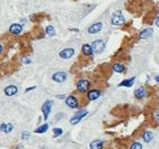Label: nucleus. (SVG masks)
<instances>
[{
  "label": "nucleus",
  "mask_w": 159,
  "mask_h": 149,
  "mask_svg": "<svg viewBox=\"0 0 159 149\" xmlns=\"http://www.w3.org/2000/svg\"><path fill=\"white\" fill-rule=\"evenodd\" d=\"M100 96V91L98 90H91L88 92V95H87V97H88L89 100H94L99 98Z\"/></svg>",
  "instance_id": "nucleus-14"
},
{
  "label": "nucleus",
  "mask_w": 159,
  "mask_h": 149,
  "mask_svg": "<svg viewBox=\"0 0 159 149\" xmlns=\"http://www.w3.org/2000/svg\"><path fill=\"white\" fill-rule=\"evenodd\" d=\"M91 47H92V50H93V52L94 54H100L104 50L105 43H104L103 40L97 39V40H94V42H93Z\"/></svg>",
  "instance_id": "nucleus-3"
},
{
  "label": "nucleus",
  "mask_w": 159,
  "mask_h": 149,
  "mask_svg": "<svg viewBox=\"0 0 159 149\" xmlns=\"http://www.w3.org/2000/svg\"><path fill=\"white\" fill-rule=\"evenodd\" d=\"M75 54L74 49H71V48H67V49H64L59 53V56L63 58V59H69L71 56H73V54Z\"/></svg>",
  "instance_id": "nucleus-6"
},
{
  "label": "nucleus",
  "mask_w": 159,
  "mask_h": 149,
  "mask_svg": "<svg viewBox=\"0 0 159 149\" xmlns=\"http://www.w3.org/2000/svg\"><path fill=\"white\" fill-rule=\"evenodd\" d=\"M154 34V29L153 28H146L139 33V39H148L151 38Z\"/></svg>",
  "instance_id": "nucleus-10"
},
{
  "label": "nucleus",
  "mask_w": 159,
  "mask_h": 149,
  "mask_svg": "<svg viewBox=\"0 0 159 149\" xmlns=\"http://www.w3.org/2000/svg\"><path fill=\"white\" fill-rule=\"evenodd\" d=\"M52 107V101H51V100H49V99L46 100V101H45L44 104L42 105V108H41V110H42L44 120H47L49 114H50V113H51Z\"/></svg>",
  "instance_id": "nucleus-4"
},
{
  "label": "nucleus",
  "mask_w": 159,
  "mask_h": 149,
  "mask_svg": "<svg viewBox=\"0 0 159 149\" xmlns=\"http://www.w3.org/2000/svg\"><path fill=\"white\" fill-rule=\"evenodd\" d=\"M103 147V142L101 140L93 141L90 144V149H102Z\"/></svg>",
  "instance_id": "nucleus-13"
},
{
  "label": "nucleus",
  "mask_w": 159,
  "mask_h": 149,
  "mask_svg": "<svg viewBox=\"0 0 159 149\" xmlns=\"http://www.w3.org/2000/svg\"><path fill=\"white\" fill-rule=\"evenodd\" d=\"M66 103H67V106L70 107V108H72V109L78 107V100L76 99V97H74V96L67 97V99H66Z\"/></svg>",
  "instance_id": "nucleus-8"
},
{
  "label": "nucleus",
  "mask_w": 159,
  "mask_h": 149,
  "mask_svg": "<svg viewBox=\"0 0 159 149\" xmlns=\"http://www.w3.org/2000/svg\"><path fill=\"white\" fill-rule=\"evenodd\" d=\"M87 114H88V112H87L86 110H81V111L77 112V113L75 114L72 117H71V119H70V124L71 125H76V124H78V123L81 121L83 117L86 116Z\"/></svg>",
  "instance_id": "nucleus-2"
},
{
  "label": "nucleus",
  "mask_w": 159,
  "mask_h": 149,
  "mask_svg": "<svg viewBox=\"0 0 159 149\" xmlns=\"http://www.w3.org/2000/svg\"><path fill=\"white\" fill-rule=\"evenodd\" d=\"M156 25H157V27H159V17L156 19Z\"/></svg>",
  "instance_id": "nucleus-30"
},
{
  "label": "nucleus",
  "mask_w": 159,
  "mask_h": 149,
  "mask_svg": "<svg viewBox=\"0 0 159 149\" xmlns=\"http://www.w3.org/2000/svg\"><path fill=\"white\" fill-rule=\"evenodd\" d=\"M156 81L157 83L159 84V74H158V75H157V76L156 77Z\"/></svg>",
  "instance_id": "nucleus-31"
},
{
  "label": "nucleus",
  "mask_w": 159,
  "mask_h": 149,
  "mask_svg": "<svg viewBox=\"0 0 159 149\" xmlns=\"http://www.w3.org/2000/svg\"><path fill=\"white\" fill-rule=\"evenodd\" d=\"M136 80L135 77H132L131 79H127V80H124L122 83H120L119 86H126V87H131L132 85L134 84V82Z\"/></svg>",
  "instance_id": "nucleus-17"
},
{
  "label": "nucleus",
  "mask_w": 159,
  "mask_h": 149,
  "mask_svg": "<svg viewBox=\"0 0 159 149\" xmlns=\"http://www.w3.org/2000/svg\"><path fill=\"white\" fill-rule=\"evenodd\" d=\"M18 91V88L15 86V85H9V86H7L5 89H4V92H5V94L7 96H13L17 93Z\"/></svg>",
  "instance_id": "nucleus-12"
},
{
  "label": "nucleus",
  "mask_w": 159,
  "mask_h": 149,
  "mask_svg": "<svg viewBox=\"0 0 159 149\" xmlns=\"http://www.w3.org/2000/svg\"><path fill=\"white\" fill-rule=\"evenodd\" d=\"M36 88V86H33V87H29V88H27L25 90V92H28V91H30V90H32V89H35Z\"/></svg>",
  "instance_id": "nucleus-28"
},
{
  "label": "nucleus",
  "mask_w": 159,
  "mask_h": 149,
  "mask_svg": "<svg viewBox=\"0 0 159 149\" xmlns=\"http://www.w3.org/2000/svg\"><path fill=\"white\" fill-rule=\"evenodd\" d=\"M102 29V24L101 23H96L92 24L91 27L88 28V33L90 34H96V33H98Z\"/></svg>",
  "instance_id": "nucleus-11"
},
{
  "label": "nucleus",
  "mask_w": 159,
  "mask_h": 149,
  "mask_svg": "<svg viewBox=\"0 0 159 149\" xmlns=\"http://www.w3.org/2000/svg\"><path fill=\"white\" fill-rule=\"evenodd\" d=\"M22 61L24 63V64H30L31 63V59H30L29 57L27 56H24L22 58Z\"/></svg>",
  "instance_id": "nucleus-26"
},
{
  "label": "nucleus",
  "mask_w": 159,
  "mask_h": 149,
  "mask_svg": "<svg viewBox=\"0 0 159 149\" xmlns=\"http://www.w3.org/2000/svg\"><path fill=\"white\" fill-rule=\"evenodd\" d=\"M46 32L48 35L50 36H54L55 35V31H54V28L52 27V25H48L46 27Z\"/></svg>",
  "instance_id": "nucleus-22"
},
{
  "label": "nucleus",
  "mask_w": 159,
  "mask_h": 149,
  "mask_svg": "<svg viewBox=\"0 0 159 149\" xmlns=\"http://www.w3.org/2000/svg\"><path fill=\"white\" fill-rule=\"evenodd\" d=\"M111 24L113 25H121L124 23V17L121 10H117V12H113L111 15Z\"/></svg>",
  "instance_id": "nucleus-1"
},
{
  "label": "nucleus",
  "mask_w": 159,
  "mask_h": 149,
  "mask_svg": "<svg viewBox=\"0 0 159 149\" xmlns=\"http://www.w3.org/2000/svg\"><path fill=\"white\" fill-rule=\"evenodd\" d=\"M30 137V132L29 131H24L22 133V140H27Z\"/></svg>",
  "instance_id": "nucleus-25"
},
{
  "label": "nucleus",
  "mask_w": 159,
  "mask_h": 149,
  "mask_svg": "<svg viewBox=\"0 0 159 149\" xmlns=\"http://www.w3.org/2000/svg\"><path fill=\"white\" fill-rule=\"evenodd\" d=\"M52 131H54V138L60 136L63 133L62 129H59V128H54V129H52Z\"/></svg>",
  "instance_id": "nucleus-23"
},
{
  "label": "nucleus",
  "mask_w": 159,
  "mask_h": 149,
  "mask_svg": "<svg viewBox=\"0 0 159 149\" xmlns=\"http://www.w3.org/2000/svg\"><path fill=\"white\" fill-rule=\"evenodd\" d=\"M156 119L157 122H159V113H157V114H156Z\"/></svg>",
  "instance_id": "nucleus-29"
},
{
  "label": "nucleus",
  "mask_w": 159,
  "mask_h": 149,
  "mask_svg": "<svg viewBox=\"0 0 159 149\" xmlns=\"http://www.w3.org/2000/svg\"><path fill=\"white\" fill-rule=\"evenodd\" d=\"M153 139V134L150 131H145V133L143 134V140L145 143H150Z\"/></svg>",
  "instance_id": "nucleus-20"
},
{
  "label": "nucleus",
  "mask_w": 159,
  "mask_h": 149,
  "mask_svg": "<svg viewBox=\"0 0 159 149\" xmlns=\"http://www.w3.org/2000/svg\"><path fill=\"white\" fill-rule=\"evenodd\" d=\"M22 30V27L19 24H13L10 25V32L13 35H19Z\"/></svg>",
  "instance_id": "nucleus-9"
},
{
  "label": "nucleus",
  "mask_w": 159,
  "mask_h": 149,
  "mask_svg": "<svg viewBox=\"0 0 159 149\" xmlns=\"http://www.w3.org/2000/svg\"><path fill=\"white\" fill-rule=\"evenodd\" d=\"M134 94H135V97L137 99H142V98H144V97H145L146 91H145V89L143 87H139V88L136 89Z\"/></svg>",
  "instance_id": "nucleus-16"
},
{
  "label": "nucleus",
  "mask_w": 159,
  "mask_h": 149,
  "mask_svg": "<svg viewBox=\"0 0 159 149\" xmlns=\"http://www.w3.org/2000/svg\"><path fill=\"white\" fill-rule=\"evenodd\" d=\"M113 69H114L116 72H123L124 70V67L122 64L117 63V64H115L114 66H113Z\"/></svg>",
  "instance_id": "nucleus-21"
},
{
  "label": "nucleus",
  "mask_w": 159,
  "mask_h": 149,
  "mask_svg": "<svg viewBox=\"0 0 159 149\" xmlns=\"http://www.w3.org/2000/svg\"><path fill=\"white\" fill-rule=\"evenodd\" d=\"M82 53L83 54L87 55V56H90V55H92L93 54V50H92V47L88 44H84V45L82 46Z\"/></svg>",
  "instance_id": "nucleus-18"
},
{
  "label": "nucleus",
  "mask_w": 159,
  "mask_h": 149,
  "mask_svg": "<svg viewBox=\"0 0 159 149\" xmlns=\"http://www.w3.org/2000/svg\"><path fill=\"white\" fill-rule=\"evenodd\" d=\"M12 129H13V126L10 124V123H2L1 126H0V129L5 133L10 132L12 130Z\"/></svg>",
  "instance_id": "nucleus-15"
},
{
  "label": "nucleus",
  "mask_w": 159,
  "mask_h": 149,
  "mask_svg": "<svg viewBox=\"0 0 159 149\" xmlns=\"http://www.w3.org/2000/svg\"><path fill=\"white\" fill-rule=\"evenodd\" d=\"M48 129H49V125L48 124H44L42 126L39 127V128H37L35 129V132L36 133H44V132L47 131Z\"/></svg>",
  "instance_id": "nucleus-19"
},
{
  "label": "nucleus",
  "mask_w": 159,
  "mask_h": 149,
  "mask_svg": "<svg viewBox=\"0 0 159 149\" xmlns=\"http://www.w3.org/2000/svg\"><path fill=\"white\" fill-rule=\"evenodd\" d=\"M52 78L56 83H63L67 80V73L64 71H58L54 73Z\"/></svg>",
  "instance_id": "nucleus-7"
},
{
  "label": "nucleus",
  "mask_w": 159,
  "mask_h": 149,
  "mask_svg": "<svg viewBox=\"0 0 159 149\" xmlns=\"http://www.w3.org/2000/svg\"><path fill=\"white\" fill-rule=\"evenodd\" d=\"M56 98H57V99H64V98H65V95H58V96H56Z\"/></svg>",
  "instance_id": "nucleus-27"
},
{
  "label": "nucleus",
  "mask_w": 159,
  "mask_h": 149,
  "mask_svg": "<svg viewBox=\"0 0 159 149\" xmlns=\"http://www.w3.org/2000/svg\"><path fill=\"white\" fill-rule=\"evenodd\" d=\"M89 86H90L89 81H87L85 79L80 80L77 84V89L80 92H86L87 90H88Z\"/></svg>",
  "instance_id": "nucleus-5"
},
{
  "label": "nucleus",
  "mask_w": 159,
  "mask_h": 149,
  "mask_svg": "<svg viewBox=\"0 0 159 149\" xmlns=\"http://www.w3.org/2000/svg\"><path fill=\"white\" fill-rule=\"evenodd\" d=\"M130 149H142V145L139 143H134L131 145Z\"/></svg>",
  "instance_id": "nucleus-24"
},
{
  "label": "nucleus",
  "mask_w": 159,
  "mask_h": 149,
  "mask_svg": "<svg viewBox=\"0 0 159 149\" xmlns=\"http://www.w3.org/2000/svg\"><path fill=\"white\" fill-rule=\"evenodd\" d=\"M2 50H3V47H2V45H1V44H0V54H1Z\"/></svg>",
  "instance_id": "nucleus-32"
}]
</instances>
